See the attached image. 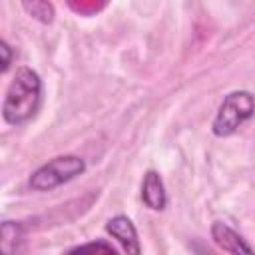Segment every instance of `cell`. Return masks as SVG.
I'll use <instances>...</instances> for the list:
<instances>
[{
    "label": "cell",
    "mask_w": 255,
    "mask_h": 255,
    "mask_svg": "<svg viewBox=\"0 0 255 255\" xmlns=\"http://www.w3.org/2000/svg\"><path fill=\"white\" fill-rule=\"evenodd\" d=\"M40 100H42L40 76L30 68H20L6 92L2 116L12 126L24 124L38 112Z\"/></svg>",
    "instance_id": "cell-1"
},
{
    "label": "cell",
    "mask_w": 255,
    "mask_h": 255,
    "mask_svg": "<svg viewBox=\"0 0 255 255\" xmlns=\"http://www.w3.org/2000/svg\"><path fill=\"white\" fill-rule=\"evenodd\" d=\"M84 169H86V163L82 157L58 155V157L50 159L48 163H44L42 167H38L30 175V187L36 191H50V189L78 177L80 173H84Z\"/></svg>",
    "instance_id": "cell-2"
},
{
    "label": "cell",
    "mask_w": 255,
    "mask_h": 255,
    "mask_svg": "<svg viewBox=\"0 0 255 255\" xmlns=\"http://www.w3.org/2000/svg\"><path fill=\"white\" fill-rule=\"evenodd\" d=\"M253 114V96L245 90L231 92L225 96L223 104L217 110V116L211 124V129L217 137H227L237 131V128L247 122Z\"/></svg>",
    "instance_id": "cell-3"
},
{
    "label": "cell",
    "mask_w": 255,
    "mask_h": 255,
    "mask_svg": "<svg viewBox=\"0 0 255 255\" xmlns=\"http://www.w3.org/2000/svg\"><path fill=\"white\" fill-rule=\"evenodd\" d=\"M106 231L120 241V245L124 247V251L128 255H141V245L137 239V231L131 223L129 217L126 215H116L106 223Z\"/></svg>",
    "instance_id": "cell-4"
},
{
    "label": "cell",
    "mask_w": 255,
    "mask_h": 255,
    "mask_svg": "<svg viewBox=\"0 0 255 255\" xmlns=\"http://www.w3.org/2000/svg\"><path fill=\"white\" fill-rule=\"evenodd\" d=\"M211 237L213 241L227 253L231 255H253L249 243L235 231L231 229L227 223H221V221H215L211 225Z\"/></svg>",
    "instance_id": "cell-5"
},
{
    "label": "cell",
    "mask_w": 255,
    "mask_h": 255,
    "mask_svg": "<svg viewBox=\"0 0 255 255\" xmlns=\"http://www.w3.org/2000/svg\"><path fill=\"white\" fill-rule=\"evenodd\" d=\"M26 249V227L20 221L0 223V255H22Z\"/></svg>",
    "instance_id": "cell-6"
},
{
    "label": "cell",
    "mask_w": 255,
    "mask_h": 255,
    "mask_svg": "<svg viewBox=\"0 0 255 255\" xmlns=\"http://www.w3.org/2000/svg\"><path fill=\"white\" fill-rule=\"evenodd\" d=\"M141 197L145 201L147 207L159 211L165 207L167 203V193H165V187H163V181L159 177L157 171L149 169L143 177V185H141Z\"/></svg>",
    "instance_id": "cell-7"
},
{
    "label": "cell",
    "mask_w": 255,
    "mask_h": 255,
    "mask_svg": "<svg viewBox=\"0 0 255 255\" xmlns=\"http://www.w3.org/2000/svg\"><path fill=\"white\" fill-rule=\"evenodd\" d=\"M64 255H118V253L108 241L96 239V241H88V243L76 245L70 251H66Z\"/></svg>",
    "instance_id": "cell-8"
},
{
    "label": "cell",
    "mask_w": 255,
    "mask_h": 255,
    "mask_svg": "<svg viewBox=\"0 0 255 255\" xmlns=\"http://www.w3.org/2000/svg\"><path fill=\"white\" fill-rule=\"evenodd\" d=\"M22 6H24V10L32 18H36L42 24H50L54 20V6L50 2H38V0H34V2H24Z\"/></svg>",
    "instance_id": "cell-9"
},
{
    "label": "cell",
    "mask_w": 255,
    "mask_h": 255,
    "mask_svg": "<svg viewBox=\"0 0 255 255\" xmlns=\"http://www.w3.org/2000/svg\"><path fill=\"white\" fill-rule=\"evenodd\" d=\"M10 64H12V48L4 40H0V74H4L10 68Z\"/></svg>",
    "instance_id": "cell-10"
}]
</instances>
